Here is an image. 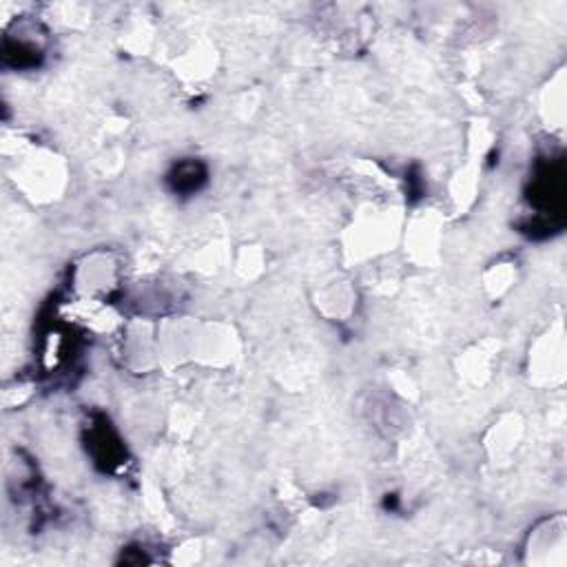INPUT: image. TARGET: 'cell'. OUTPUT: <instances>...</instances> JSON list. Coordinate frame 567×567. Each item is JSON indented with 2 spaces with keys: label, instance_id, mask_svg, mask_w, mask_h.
I'll return each instance as SVG.
<instances>
[{
  "label": "cell",
  "instance_id": "cell-1",
  "mask_svg": "<svg viewBox=\"0 0 567 567\" xmlns=\"http://www.w3.org/2000/svg\"><path fill=\"white\" fill-rule=\"evenodd\" d=\"M202 178H204V173L197 164H182L175 171V189L193 191V189L200 187Z\"/></svg>",
  "mask_w": 567,
  "mask_h": 567
}]
</instances>
